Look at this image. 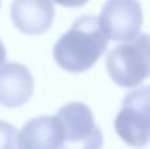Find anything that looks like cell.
<instances>
[{
	"mask_svg": "<svg viewBox=\"0 0 150 149\" xmlns=\"http://www.w3.org/2000/svg\"><path fill=\"white\" fill-rule=\"evenodd\" d=\"M17 131L12 124L0 120V149H17L16 147Z\"/></svg>",
	"mask_w": 150,
	"mask_h": 149,
	"instance_id": "obj_9",
	"label": "cell"
},
{
	"mask_svg": "<svg viewBox=\"0 0 150 149\" xmlns=\"http://www.w3.org/2000/svg\"><path fill=\"white\" fill-rule=\"evenodd\" d=\"M115 128L129 147L144 148L150 141V87L130 91L115 119Z\"/></svg>",
	"mask_w": 150,
	"mask_h": 149,
	"instance_id": "obj_3",
	"label": "cell"
},
{
	"mask_svg": "<svg viewBox=\"0 0 150 149\" xmlns=\"http://www.w3.org/2000/svg\"><path fill=\"white\" fill-rule=\"evenodd\" d=\"M65 129L59 149H101L103 133L96 127L92 111L80 102L67 103L57 115Z\"/></svg>",
	"mask_w": 150,
	"mask_h": 149,
	"instance_id": "obj_4",
	"label": "cell"
},
{
	"mask_svg": "<svg viewBox=\"0 0 150 149\" xmlns=\"http://www.w3.org/2000/svg\"><path fill=\"white\" fill-rule=\"evenodd\" d=\"M108 40L95 16H82L54 45L53 55L59 67L69 73L91 69L105 53Z\"/></svg>",
	"mask_w": 150,
	"mask_h": 149,
	"instance_id": "obj_1",
	"label": "cell"
},
{
	"mask_svg": "<svg viewBox=\"0 0 150 149\" xmlns=\"http://www.w3.org/2000/svg\"><path fill=\"white\" fill-rule=\"evenodd\" d=\"M107 70L116 84L127 89L140 86L150 77V36L141 34L107 54Z\"/></svg>",
	"mask_w": 150,
	"mask_h": 149,
	"instance_id": "obj_2",
	"label": "cell"
},
{
	"mask_svg": "<svg viewBox=\"0 0 150 149\" xmlns=\"http://www.w3.org/2000/svg\"><path fill=\"white\" fill-rule=\"evenodd\" d=\"M65 129L57 116H40L23 126L16 136L17 149H59Z\"/></svg>",
	"mask_w": 150,
	"mask_h": 149,
	"instance_id": "obj_6",
	"label": "cell"
},
{
	"mask_svg": "<svg viewBox=\"0 0 150 149\" xmlns=\"http://www.w3.org/2000/svg\"><path fill=\"white\" fill-rule=\"evenodd\" d=\"M34 81L26 66L8 62L0 67V104L16 108L30 99Z\"/></svg>",
	"mask_w": 150,
	"mask_h": 149,
	"instance_id": "obj_8",
	"label": "cell"
},
{
	"mask_svg": "<svg viewBox=\"0 0 150 149\" xmlns=\"http://www.w3.org/2000/svg\"><path fill=\"white\" fill-rule=\"evenodd\" d=\"M0 4H1V0H0Z\"/></svg>",
	"mask_w": 150,
	"mask_h": 149,
	"instance_id": "obj_12",
	"label": "cell"
},
{
	"mask_svg": "<svg viewBox=\"0 0 150 149\" xmlns=\"http://www.w3.org/2000/svg\"><path fill=\"white\" fill-rule=\"evenodd\" d=\"M52 0H13L11 17L13 25L24 34H44L54 21Z\"/></svg>",
	"mask_w": 150,
	"mask_h": 149,
	"instance_id": "obj_7",
	"label": "cell"
},
{
	"mask_svg": "<svg viewBox=\"0 0 150 149\" xmlns=\"http://www.w3.org/2000/svg\"><path fill=\"white\" fill-rule=\"evenodd\" d=\"M98 20L107 40L129 42L141 32L142 8L138 0H107Z\"/></svg>",
	"mask_w": 150,
	"mask_h": 149,
	"instance_id": "obj_5",
	"label": "cell"
},
{
	"mask_svg": "<svg viewBox=\"0 0 150 149\" xmlns=\"http://www.w3.org/2000/svg\"><path fill=\"white\" fill-rule=\"evenodd\" d=\"M53 1L62 5V7L78 8V7H83L84 4H87L88 0H53Z\"/></svg>",
	"mask_w": 150,
	"mask_h": 149,
	"instance_id": "obj_10",
	"label": "cell"
},
{
	"mask_svg": "<svg viewBox=\"0 0 150 149\" xmlns=\"http://www.w3.org/2000/svg\"><path fill=\"white\" fill-rule=\"evenodd\" d=\"M5 60H7V52H5V48L0 40V67L5 63Z\"/></svg>",
	"mask_w": 150,
	"mask_h": 149,
	"instance_id": "obj_11",
	"label": "cell"
}]
</instances>
